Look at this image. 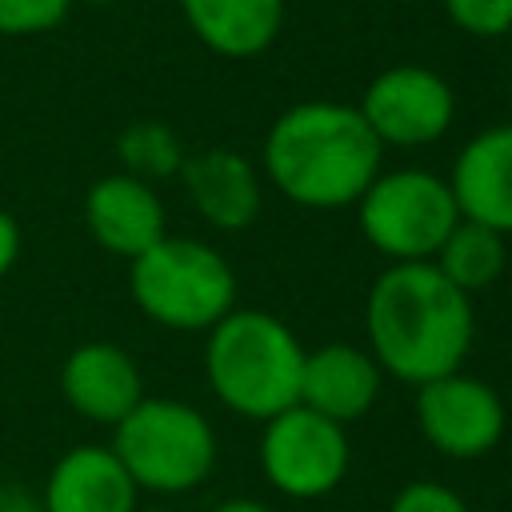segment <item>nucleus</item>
<instances>
[{
	"label": "nucleus",
	"instance_id": "f257e3e1",
	"mask_svg": "<svg viewBox=\"0 0 512 512\" xmlns=\"http://www.w3.org/2000/svg\"><path fill=\"white\" fill-rule=\"evenodd\" d=\"M364 336L384 376L420 388L460 372L472 352L476 308L432 260L388 264L368 288Z\"/></svg>",
	"mask_w": 512,
	"mask_h": 512
},
{
	"label": "nucleus",
	"instance_id": "f03ea898",
	"mask_svg": "<svg viewBox=\"0 0 512 512\" xmlns=\"http://www.w3.org/2000/svg\"><path fill=\"white\" fill-rule=\"evenodd\" d=\"M260 172L292 204L336 212L356 204L384 172V148L356 104L300 100L268 124Z\"/></svg>",
	"mask_w": 512,
	"mask_h": 512
},
{
	"label": "nucleus",
	"instance_id": "7ed1b4c3",
	"mask_svg": "<svg viewBox=\"0 0 512 512\" xmlns=\"http://www.w3.org/2000/svg\"><path fill=\"white\" fill-rule=\"evenodd\" d=\"M300 368L304 344L272 312L232 308L204 332V380L212 396L244 420L264 424L300 404Z\"/></svg>",
	"mask_w": 512,
	"mask_h": 512
},
{
	"label": "nucleus",
	"instance_id": "20e7f679",
	"mask_svg": "<svg viewBox=\"0 0 512 512\" xmlns=\"http://www.w3.org/2000/svg\"><path fill=\"white\" fill-rule=\"evenodd\" d=\"M128 292L152 324L208 332L236 308V272L220 248L192 236H164L128 260Z\"/></svg>",
	"mask_w": 512,
	"mask_h": 512
},
{
	"label": "nucleus",
	"instance_id": "39448f33",
	"mask_svg": "<svg viewBox=\"0 0 512 512\" xmlns=\"http://www.w3.org/2000/svg\"><path fill=\"white\" fill-rule=\"evenodd\" d=\"M116 460L132 476L140 492L176 496L200 488L216 468V428L212 420L176 396H144L116 428L112 444Z\"/></svg>",
	"mask_w": 512,
	"mask_h": 512
},
{
	"label": "nucleus",
	"instance_id": "423d86ee",
	"mask_svg": "<svg viewBox=\"0 0 512 512\" xmlns=\"http://www.w3.org/2000/svg\"><path fill=\"white\" fill-rule=\"evenodd\" d=\"M364 240L392 264L432 260L460 220L452 188L428 168L380 172L356 200Z\"/></svg>",
	"mask_w": 512,
	"mask_h": 512
},
{
	"label": "nucleus",
	"instance_id": "0eeeda50",
	"mask_svg": "<svg viewBox=\"0 0 512 512\" xmlns=\"http://www.w3.org/2000/svg\"><path fill=\"white\" fill-rule=\"evenodd\" d=\"M260 472L288 500H320L336 492L352 468V440L344 424L292 404L264 420L260 432Z\"/></svg>",
	"mask_w": 512,
	"mask_h": 512
},
{
	"label": "nucleus",
	"instance_id": "6e6552de",
	"mask_svg": "<svg viewBox=\"0 0 512 512\" xmlns=\"http://www.w3.org/2000/svg\"><path fill=\"white\" fill-rule=\"evenodd\" d=\"M356 112L380 148H428L452 128L456 96L436 68L396 64L368 80Z\"/></svg>",
	"mask_w": 512,
	"mask_h": 512
},
{
	"label": "nucleus",
	"instance_id": "1a4fd4ad",
	"mask_svg": "<svg viewBox=\"0 0 512 512\" xmlns=\"http://www.w3.org/2000/svg\"><path fill=\"white\" fill-rule=\"evenodd\" d=\"M416 424L440 456L476 460L500 444L508 412L492 384L468 372H448L416 388Z\"/></svg>",
	"mask_w": 512,
	"mask_h": 512
},
{
	"label": "nucleus",
	"instance_id": "9d476101",
	"mask_svg": "<svg viewBox=\"0 0 512 512\" xmlns=\"http://www.w3.org/2000/svg\"><path fill=\"white\" fill-rule=\"evenodd\" d=\"M60 396L80 420L116 428L148 392L128 348L112 340H84L60 364Z\"/></svg>",
	"mask_w": 512,
	"mask_h": 512
},
{
	"label": "nucleus",
	"instance_id": "9b49d317",
	"mask_svg": "<svg viewBox=\"0 0 512 512\" xmlns=\"http://www.w3.org/2000/svg\"><path fill=\"white\" fill-rule=\"evenodd\" d=\"M84 228L104 252L136 260L168 236V216L156 184H144L128 172H108L84 192Z\"/></svg>",
	"mask_w": 512,
	"mask_h": 512
},
{
	"label": "nucleus",
	"instance_id": "f8f14e48",
	"mask_svg": "<svg viewBox=\"0 0 512 512\" xmlns=\"http://www.w3.org/2000/svg\"><path fill=\"white\" fill-rule=\"evenodd\" d=\"M464 220L512 236V124L476 132L444 176Z\"/></svg>",
	"mask_w": 512,
	"mask_h": 512
},
{
	"label": "nucleus",
	"instance_id": "ddd939ff",
	"mask_svg": "<svg viewBox=\"0 0 512 512\" xmlns=\"http://www.w3.org/2000/svg\"><path fill=\"white\" fill-rule=\"evenodd\" d=\"M180 184L200 220H208L216 232H244L264 204L260 172L236 148H204L196 156H184Z\"/></svg>",
	"mask_w": 512,
	"mask_h": 512
},
{
	"label": "nucleus",
	"instance_id": "4468645a",
	"mask_svg": "<svg viewBox=\"0 0 512 512\" xmlns=\"http://www.w3.org/2000/svg\"><path fill=\"white\" fill-rule=\"evenodd\" d=\"M44 512H136L140 488L108 444H76L44 476Z\"/></svg>",
	"mask_w": 512,
	"mask_h": 512
},
{
	"label": "nucleus",
	"instance_id": "2eb2a0df",
	"mask_svg": "<svg viewBox=\"0 0 512 512\" xmlns=\"http://www.w3.org/2000/svg\"><path fill=\"white\" fill-rule=\"evenodd\" d=\"M380 384H384V372L368 348L320 344L304 352L300 404L336 424H352L364 412H372V404L380 400Z\"/></svg>",
	"mask_w": 512,
	"mask_h": 512
},
{
	"label": "nucleus",
	"instance_id": "dca6fc26",
	"mask_svg": "<svg viewBox=\"0 0 512 512\" xmlns=\"http://www.w3.org/2000/svg\"><path fill=\"white\" fill-rule=\"evenodd\" d=\"M180 16L208 52L252 60L280 36L284 0H180Z\"/></svg>",
	"mask_w": 512,
	"mask_h": 512
},
{
	"label": "nucleus",
	"instance_id": "f3484780",
	"mask_svg": "<svg viewBox=\"0 0 512 512\" xmlns=\"http://www.w3.org/2000/svg\"><path fill=\"white\" fill-rule=\"evenodd\" d=\"M432 264L460 288V292H480L488 284L500 280V272L508 268V236L472 224V220H456V228L448 232V240L440 244V252L432 256Z\"/></svg>",
	"mask_w": 512,
	"mask_h": 512
},
{
	"label": "nucleus",
	"instance_id": "a211bd4d",
	"mask_svg": "<svg viewBox=\"0 0 512 512\" xmlns=\"http://www.w3.org/2000/svg\"><path fill=\"white\" fill-rule=\"evenodd\" d=\"M116 156H120V172H128V176H136L144 184L180 176V168H184L180 136L168 124H156V120L128 124L116 136Z\"/></svg>",
	"mask_w": 512,
	"mask_h": 512
},
{
	"label": "nucleus",
	"instance_id": "6ab92c4d",
	"mask_svg": "<svg viewBox=\"0 0 512 512\" xmlns=\"http://www.w3.org/2000/svg\"><path fill=\"white\" fill-rule=\"evenodd\" d=\"M72 0H0V36H44L60 28Z\"/></svg>",
	"mask_w": 512,
	"mask_h": 512
},
{
	"label": "nucleus",
	"instance_id": "aec40b11",
	"mask_svg": "<svg viewBox=\"0 0 512 512\" xmlns=\"http://www.w3.org/2000/svg\"><path fill=\"white\" fill-rule=\"evenodd\" d=\"M440 4L444 16L476 40H496L512 32V0H440Z\"/></svg>",
	"mask_w": 512,
	"mask_h": 512
},
{
	"label": "nucleus",
	"instance_id": "412c9836",
	"mask_svg": "<svg viewBox=\"0 0 512 512\" xmlns=\"http://www.w3.org/2000/svg\"><path fill=\"white\" fill-rule=\"evenodd\" d=\"M388 512H472V508L456 488L440 480H412L392 496Z\"/></svg>",
	"mask_w": 512,
	"mask_h": 512
},
{
	"label": "nucleus",
	"instance_id": "4be33fe9",
	"mask_svg": "<svg viewBox=\"0 0 512 512\" xmlns=\"http://www.w3.org/2000/svg\"><path fill=\"white\" fill-rule=\"evenodd\" d=\"M20 248H24V232H20V224H16V216L0 204V280L16 268V260H20Z\"/></svg>",
	"mask_w": 512,
	"mask_h": 512
},
{
	"label": "nucleus",
	"instance_id": "5701e85b",
	"mask_svg": "<svg viewBox=\"0 0 512 512\" xmlns=\"http://www.w3.org/2000/svg\"><path fill=\"white\" fill-rule=\"evenodd\" d=\"M0 512H44L40 492L24 488V484H4L0 488Z\"/></svg>",
	"mask_w": 512,
	"mask_h": 512
},
{
	"label": "nucleus",
	"instance_id": "b1692460",
	"mask_svg": "<svg viewBox=\"0 0 512 512\" xmlns=\"http://www.w3.org/2000/svg\"><path fill=\"white\" fill-rule=\"evenodd\" d=\"M208 512H272V508H268V504H260V500H252V496H228V500L212 504Z\"/></svg>",
	"mask_w": 512,
	"mask_h": 512
},
{
	"label": "nucleus",
	"instance_id": "393cba45",
	"mask_svg": "<svg viewBox=\"0 0 512 512\" xmlns=\"http://www.w3.org/2000/svg\"><path fill=\"white\" fill-rule=\"evenodd\" d=\"M76 4V0H72ZM80 4H120V0H80Z\"/></svg>",
	"mask_w": 512,
	"mask_h": 512
}]
</instances>
